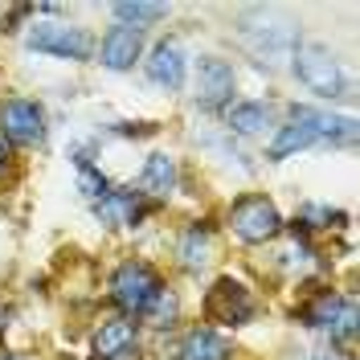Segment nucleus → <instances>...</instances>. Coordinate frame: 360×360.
Here are the masks:
<instances>
[{
    "label": "nucleus",
    "instance_id": "obj_1",
    "mask_svg": "<svg viewBox=\"0 0 360 360\" xmlns=\"http://www.w3.org/2000/svg\"><path fill=\"white\" fill-rule=\"evenodd\" d=\"M242 45L262 62V66H283L295 58V25L274 21L270 13H258V17H246L242 21Z\"/></svg>",
    "mask_w": 360,
    "mask_h": 360
},
{
    "label": "nucleus",
    "instance_id": "obj_2",
    "mask_svg": "<svg viewBox=\"0 0 360 360\" xmlns=\"http://www.w3.org/2000/svg\"><path fill=\"white\" fill-rule=\"evenodd\" d=\"M295 74H299V82L315 94H323V98H336L340 86H344V74H340V62L332 49H323V45H299L295 49Z\"/></svg>",
    "mask_w": 360,
    "mask_h": 360
},
{
    "label": "nucleus",
    "instance_id": "obj_3",
    "mask_svg": "<svg viewBox=\"0 0 360 360\" xmlns=\"http://www.w3.org/2000/svg\"><path fill=\"white\" fill-rule=\"evenodd\" d=\"M160 291H164V287H160L156 270L143 266V262H123V266L115 270V278H111V299L123 307V311H135V315L148 311Z\"/></svg>",
    "mask_w": 360,
    "mask_h": 360
},
{
    "label": "nucleus",
    "instance_id": "obj_4",
    "mask_svg": "<svg viewBox=\"0 0 360 360\" xmlns=\"http://www.w3.org/2000/svg\"><path fill=\"white\" fill-rule=\"evenodd\" d=\"M229 229L242 242L258 246V242H270L283 229V217H278L274 201H266V197H242V201L229 209Z\"/></svg>",
    "mask_w": 360,
    "mask_h": 360
},
{
    "label": "nucleus",
    "instance_id": "obj_5",
    "mask_svg": "<svg viewBox=\"0 0 360 360\" xmlns=\"http://www.w3.org/2000/svg\"><path fill=\"white\" fill-rule=\"evenodd\" d=\"M29 49L37 53H53V58H70V62H86L94 41L86 29H70V25H33V33L25 37Z\"/></svg>",
    "mask_w": 360,
    "mask_h": 360
},
{
    "label": "nucleus",
    "instance_id": "obj_6",
    "mask_svg": "<svg viewBox=\"0 0 360 360\" xmlns=\"http://www.w3.org/2000/svg\"><path fill=\"white\" fill-rule=\"evenodd\" d=\"M323 127H328V115L311 111V107H299V111H291L287 127H283V131H278V139L270 143V160H283V156H291V152L311 148L315 139H323Z\"/></svg>",
    "mask_w": 360,
    "mask_h": 360
},
{
    "label": "nucleus",
    "instance_id": "obj_7",
    "mask_svg": "<svg viewBox=\"0 0 360 360\" xmlns=\"http://www.w3.org/2000/svg\"><path fill=\"white\" fill-rule=\"evenodd\" d=\"M0 127L8 139H17V143H41L45 139V115L37 103H29V98H8L4 107H0Z\"/></svg>",
    "mask_w": 360,
    "mask_h": 360
},
{
    "label": "nucleus",
    "instance_id": "obj_8",
    "mask_svg": "<svg viewBox=\"0 0 360 360\" xmlns=\"http://www.w3.org/2000/svg\"><path fill=\"white\" fill-rule=\"evenodd\" d=\"M205 311L213 323H246L250 315H254V299H250L246 287H238L233 278H221L209 299H205Z\"/></svg>",
    "mask_w": 360,
    "mask_h": 360
},
{
    "label": "nucleus",
    "instance_id": "obj_9",
    "mask_svg": "<svg viewBox=\"0 0 360 360\" xmlns=\"http://www.w3.org/2000/svg\"><path fill=\"white\" fill-rule=\"evenodd\" d=\"M233 86H238V78H233V66L229 62L205 58L201 66H197V103L201 107H209V111L225 107L233 98Z\"/></svg>",
    "mask_w": 360,
    "mask_h": 360
},
{
    "label": "nucleus",
    "instance_id": "obj_10",
    "mask_svg": "<svg viewBox=\"0 0 360 360\" xmlns=\"http://www.w3.org/2000/svg\"><path fill=\"white\" fill-rule=\"evenodd\" d=\"M94 356L98 360H135L139 356V332L131 319H103L94 332Z\"/></svg>",
    "mask_w": 360,
    "mask_h": 360
},
{
    "label": "nucleus",
    "instance_id": "obj_11",
    "mask_svg": "<svg viewBox=\"0 0 360 360\" xmlns=\"http://www.w3.org/2000/svg\"><path fill=\"white\" fill-rule=\"evenodd\" d=\"M311 323L323 328L332 340H352V332H356V303L348 295H323L311 307Z\"/></svg>",
    "mask_w": 360,
    "mask_h": 360
},
{
    "label": "nucleus",
    "instance_id": "obj_12",
    "mask_svg": "<svg viewBox=\"0 0 360 360\" xmlns=\"http://www.w3.org/2000/svg\"><path fill=\"white\" fill-rule=\"evenodd\" d=\"M139 49H143V33H139L135 25H119V29H111V33L103 37V66L107 70L135 66Z\"/></svg>",
    "mask_w": 360,
    "mask_h": 360
},
{
    "label": "nucleus",
    "instance_id": "obj_13",
    "mask_svg": "<svg viewBox=\"0 0 360 360\" xmlns=\"http://www.w3.org/2000/svg\"><path fill=\"white\" fill-rule=\"evenodd\" d=\"M148 78L156 82V86H168L176 90L184 82V53H180V45L172 41H160L152 49V62H148Z\"/></svg>",
    "mask_w": 360,
    "mask_h": 360
},
{
    "label": "nucleus",
    "instance_id": "obj_14",
    "mask_svg": "<svg viewBox=\"0 0 360 360\" xmlns=\"http://www.w3.org/2000/svg\"><path fill=\"white\" fill-rule=\"evenodd\" d=\"M180 360H229V344H225L213 328H193L180 340Z\"/></svg>",
    "mask_w": 360,
    "mask_h": 360
},
{
    "label": "nucleus",
    "instance_id": "obj_15",
    "mask_svg": "<svg viewBox=\"0 0 360 360\" xmlns=\"http://www.w3.org/2000/svg\"><path fill=\"white\" fill-rule=\"evenodd\" d=\"M139 188H143L148 197H168V193L176 188V160L164 156V152L148 156L143 172H139Z\"/></svg>",
    "mask_w": 360,
    "mask_h": 360
},
{
    "label": "nucleus",
    "instance_id": "obj_16",
    "mask_svg": "<svg viewBox=\"0 0 360 360\" xmlns=\"http://www.w3.org/2000/svg\"><path fill=\"white\" fill-rule=\"evenodd\" d=\"M139 213H143V205H139L135 193H107V197L98 201V217L111 221V225H135Z\"/></svg>",
    "mask_w": 360,
    "mask_h": 360
},
{
    "label": "nucleus",
    "instance_id": "obj_17",
    "mask_svg": "<svg viewBox=\"0 0 360 360\" xmlns=\"http://www.w3.org/2000/svg\"><path fill=\"white\" fill-rule=\"evenodd\" d=\"M180 258H184L188 270L209 266V258H213V233H209L205 225H193V229L184 233V242H180Z\"/></svg>",
    "mask_w": 360,
    "mask_h": 360
},
{
    "label": "nucleus",
    "instance_id": "obj_18",
    "mask_svg": "<svg viewBox=\"0 0 360 360\" xmlns=\"http://www.w3.org/2000/svg\"><path fill=\"white\" fill-rule=\"evenodd\" d=\"M229 127L238 135H258L270 127V107L266 103H238L229 111Z\"/></svg>",
    "mask_w": 360,
    "mask_h": 360
},
{
    "label": "nucleus",
    "instance_id": "obj_19",
    "mask_svg": "<svg viewBox=\"0 0 360 360\" xmlns=\"http://www.w3.org/2000/svg\"><path fill=\"white\" fill-rule=\"evenodd\" d=\"M143 315H148V323H156V328H172V319H176V295L160 291Z\"/></svg>",
    "mask_w": 360,
    "mask_h": 360
},
{
    "label": "nucleus",
    "instance_id": "obj_20",
    "mask_svg": "<svg viewBox=\"0 0 360 360\" xmlns=\"http://www.w3.org/2000/svg\"><path fill=\"white\" fill-rule=\"evenodd\" d=\"M164 13H168V4H139V0H135V4H115V17H119V21H156V17H164Z\"/></svg>",
    "mask_w": 360,
    "mask_h": 360
},
{
    "label": "nucleus",
    "instance_id": "obj_21",
    "mask_svg": "<svg viewBox=\"0 0 360 360\" xmlns=\"http://www.w3.org/2000/svg\"><path fill=\"white\" fill-rule=\"evenodd\" d=\"M78 188L86 193L90 201H103V197L111 193V184H107V176H103V172H94V168H82V176H78Z\"/></svg>",
    "mask_w": 360,
    "mask_h": 360
},
{
    "label": "nucleus",
    "instance_id": "obj_22",
    "mask_svg": "<svg viewBox=\"0 0 360 360\" xmlns=\"http://www.w3.org/2000/svg\"><path fill=\"white\" fill-rule=\"evenodd\" d=\"M8 168V143H4V135H0V172Z\"/></svg>",
    "mask_w": 360,
    "mask_h": 360
},
{
    "label": "nucleus",
    "instance_id": "obj_23",
    "mask_svg": "<svg viewBox=\"0 0 360 360\" xmlns=\"http://www.w3.org/2000/svg\"><path fill=\"white\" fill-rule=\"evenodd\" d=\"M0 360H13V356H0Z\"/></svg>",
    "mask_w": 360,
    "mask_h": 360
}]
</instances>
